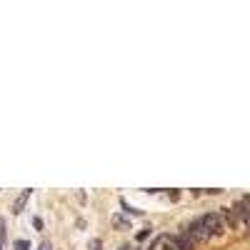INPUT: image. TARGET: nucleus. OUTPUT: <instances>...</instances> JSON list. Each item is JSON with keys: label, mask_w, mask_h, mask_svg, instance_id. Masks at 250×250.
Instances as JSON below:
<instances>
[{"label": "nucleus", "mask_w": 250, "mask_h": 250, "mask_svg": "<svg viewBox=\"0 0 250 250\" xmlns=\"http://www.w3.org/2000/svg\"><path fill=\"white\" fill-rule=\"evenodd\" d=\"M200 220V225H203V230L208 233V238L210 235H223L225 233V223H223V218L218 215V213H208V215H203V218H198Z\"/></svg>", "instance_id": "nucleus-1"}, {"label": "nucleus", "mask_w": 250, "mask_h": 250, "mask_svg": "<svg viewBox=\"0 0 250 250\" xmlns=\"http://www.w3.org/2000/svg\"><path fill=\"white\" fill-rule=\"evenodd\" d=\"M185 235L190 238L193 243H205V240H210V238H208V233L203 230V225H200V220H193L190 225H188V230H185Z\"/></svg>", "instance_id": "nucleus-2"}, {"label": "nucleus", "mask_w": 250, "mask_h": 250, "mask_svg": "<svg viewBox=\"0 0 250 250\" xmlns=\"http://www.w3.org/2000/svg\"><path fill=\"white\" fill-rule=\"evenodd\" d=\"M170 243H173L178 250H195V243H193L190 238H188L185 233H183V235H175V238H170Z\"/></svg>", "instance_id": "nucleus-3"}, {"label": "nucleus", "mask_w": 250, "mask_h": 250, "mask_svg": "<svg viewBox=\"0 0 250 250\" xmlns=\"http://www.w3.org/2000/svg\"><path fill=\"white\" fill-rule=\"evenodd\" d=\"M30 193H33L30 188H25V190H23V193L18 195V200H15V205H13V213H15V215H18V213H23V208H25V203H28Z\"/></svg>", "instance_id": "nucleus-4"}, {"label": "nucleus", "mask_w": 250, "mask_h": 250, "mask_svg": "<svg viewBox=\"0 0 250 250\" xmlns=\"http://www.w3.org/2000/svg\"><path fill=\"white\" fill-rule=\"evenodd\" d=\"M113 225H115V228H120V230H128V228H130V220H125V218L115 215V218H113Z\"/></svg>", "instance_id": "nucleus-5"}, {"label": "nucleus", "mask_w": 250, "mask_h": 250, "mask_svg": "<svg viewBox=\"0 0 250 250\" xmlns=\"http://www.w3.org/2000/svg\"><path fill=\"white\" fill-rule=\"evenodd\" d=\"M88 250H103V240H100V238H93V240L88 243Z\"/></svg>", "instance_id": "nucleus-6"}, {"label": "nucleus", "mask_w": 250, "mask_h": 250, "mask_svg": "<svg viewBox=\"0 0 250 250\" xmlns=\"http://www.w3.org/2000/svg\"><path fill=\"white\" fill-rule=\"evenodd\" d=\"M13 248H15V250H30V243H28V240H15Z\"/></svg>", "instance_id": "nucleus-7"}, {"label": "nucleus", "mask_w": 250, "mask_h": 250, "mask_svg": "<svg viewBox=\"0 0 250 250\" xmlns=\"http://www.w3.org/2000/svg\"><path fill=\"white\" fill-rule=\"evenodd\" d=\"M160 250H178V248L170 243V238H165V240H160Z\"/></svg>", "instance_id": "nucleus-8"}, {"label": "nucleus", "mask_w": 250, "mask_h": 250, "mask_svg": "<svg viewBox=\"0 0 250 250\" xmlns=\"http://www.w3.org/2000/svg\"><path fill=\"white\" fill-rule=\"evenodd\" d=\"M38 250H53V245L45 240V243H40V248H38Z\"/></svg>", "instance_id": "nucleus-9"}, {"label": "nucleus", "mask_w": 250, "mask_h": 250, "mask_svg": "<svg viewBox=\"0 0 250 250\" xmlns=\"http://www.w3.org/2000/svg\"><path fill=\"white\" fill-rule=\"evenodd\" d=\"M3 243H5V230L0 228V250H3Z\"/></svg>", "instance_id": "nucleus-10"}, {"label": "nucleus", "mask_w": 250, "mask_h": 250, "mask_svg": "<svg viewBox=\"0 0 250 250\" xmlns=\"http://www.w3.org/2000/svg\"><path fill=\"white\" fill-rule=\"evenodd\" d=\"M120 250H133V248H130V245H123V248H120Z\"/></svg>", "instance_id": "nucleus-11"}, {"label": "nucleus", "mask_w": 250, "mask_h": 250, "mask_svg": "<svg viewBox=\"0 0 250 250\" xmlns=\"http://www.w3.org/2000/svg\"><path fill=\"white\" fill-rule=\"evenodd\" d=\"M0 228H3V220H0Z\"/></svg>", "instance_id": "nucleus-12"}]
</instances>
